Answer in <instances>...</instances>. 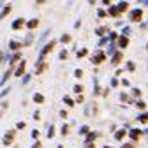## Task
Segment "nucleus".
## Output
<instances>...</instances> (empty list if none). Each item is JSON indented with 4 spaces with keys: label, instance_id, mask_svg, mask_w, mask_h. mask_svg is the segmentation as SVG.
I'll return each mask as SVG.
<instances>
[{
    "label": "nucleus",
    "instance_id": "1",
    "mask_svg": "<svg viewBox=\"0 0 148 148\" xmlns=\"http://www.w3.org/2000/svg\"><path fill=\"white\" fill-rule=\"evenodd\" d=\"M55 44H57V42H55V41H51V42H48V44H46V46L42 48V51H41V57H44V55H46V53H49V51H51V49L55 48Z\"/></svg>",
    "mask_w": 148,
    "mask_h": 148
},
{
    "label": "nucleus",
    "instance_id": "2",
    "mask_svg": "<svg viewBox=\"0 0 148 148\" xmlns=\"http://www.w3.org/2000/svg\"><path fill=\"white\" fill-rule=\"evenodd\" d=\"M141 14H143L141 9H134V11L131 12V20H132V21H139V20H141Z\"/></svg>",
    "mask_w": 148,
    "mask_h": 148
},
{
    "label": "nucleus",
    "instance_id": "3",
    "mask_svg": "<svg viewBox=\"0 0 148 148\" xmlns=\"http://www.w3.org/2000/svg\"><path fill=\"white\" fill-rule=\"evenodd\" d=\"M23 25H25V20H23V18H18V20L12 23V30H20Z\"/></svg>",
    "mask_w": 148,
    "mask_h": 148
},
{
    "label": "nucleus",
    "instance_id": "4",
    "mask_svg": "<svg viewBox=\"0 0 148 148\" xmlns=\"http://www.w3.org/2000/svg\"><path fill=\"white\" fill-rule=\"evenodd\" d=\"M104 58H106V55H104V53H97L95 57L92 58V62H94V64H102V62H104Z\"/></svg>",
    "mask_w": 148,
    "mask_h": 148
},
{
    "label": "nucleus",
    "instance_id": "5",
    "mask_svg": "<svg viewBox=\"0 0 148 148\" xmlns=\"http://www.w3.org/2000/svg\"><path fill=\"white\" fill-rule=\"evenodd\" d=\"M127 44H129V41H127V37L125 35H120L118 37V46L123 49V48H127Z\"/></svg>",
    "mask_w": 148,
    "mask_h": 148
},
{
    "label": "nucleus",
    "instance_id": "6",
    "mask_svg": "<svg viewBox=\"0 0 148 148\" xmlns=\"http://www.w3.org/2000/svg\"><path fill=\"white\" fill-rule=\"evenodd\" d=\"M12 138H14V131H11V132H7V134L4 136V145H9V143L12 141Z\"/></svg>",
    "mask_w": 148,
    "mask_h": 148
},
{
    "label": "nucleus",
    "instance_id": "7",
    "mask_svg": "<svg viewBox=\"0 0 148 148\" xmlns=\"http://www.w3.org/2000/svg\"><path fill=\"white\" fill-rule=\"evenodd\" d=\"M25 65H27L25 62H21L20 65H18V69H16V72H14V74H16V76H21V74L25 72Z\"/></svg>",
    "mask_w": 148,
    "mask_h": 148
},
{
    "label": "nucleus",
    "instance_id": "8",
    "mask_svg": "<svg viewBox=\"0 0 148 148\" xmlns=\"http://www.w3.org/2000/svg\"><path fill=\"white\" fill-rule=\"evenodd\" d=\"M9 12H11V4H9V5H5V7L2 9V12H0V20H4V18H5Z\"/></svg>",
    "mask_w": 148,
    "mask_h": 148
},
{
    "label": "nucleus",
    "instance_id": "9",
    "mask_svg": "<svg viewBox=\"0 0 148 148\" xmlns=\"http://www.w3.org/2000/svg\"><path fill=\"white\" fill-rule=\"evenodd\" d=\"M37 25H39V20H30V21L27 23V27H28L30 30H34V28H35Z\"/></svg>",
    "mask_w": 148,
    "mask_h": 148
},
{
    "label": "nucleus",
    "instance_id": "10",
    "mask_svg": "<svg viewBox=\"0 0 148 148\" xmlns=\"http://www.w3.org/2000/svg\"><path fill=\"white\" fill-rule=\"evenodd\" d=\"M125 134H127V132H125L123 129H122V131H116V132H115V138L120 141V139H123V138H125Z\"/></svg>",
    "mask_w": 148,
    "mask_h": 148
},
{
    "label": "nucleus",
    "instance_id": "11",
    "mask_svg": "<svg viewBox=\"0 0 148 148\" xmlns=\"http://www.w3.org/2000/svg\"><path fill=\"white\" fill-rule=\"evenodd\" d=\"M34 101H35L37 104H41V102H44V95H42V94H35V95H34Z\"/></svg>",
    "mask_w": 148,
    "mask_h": 148
},
{
    "label": "nucleus",
    "instance_id": "12",
    "mask_svg": "<svg viewBox=\"0 0 148 148\" xmlns=\"http://www.w3.org/2000/svg\"><path fill=\"white\" fill-rule=\"evenodd\" d=\"M118 12H120L118 5H116V7H115V5H113V7H109V14H111V16H118Z\"/></svg>",
    "mask_w": 148,
    "mask_h": 148
},
{
    "label": "nucleus",
    "instance_id": "13",
    "mask_svg": "<svg viewBox=\"0 0 148 148\" xmlns=\"http://www.w3.org/2000/svg\"><path fill=\"white\" fill-rule=\"evenodd\" d=\"M129 134H131V138H132V139H138V138H139V134H141V132H139V131H138V129H132V131H131V132H129Z\"/></svg>",
    "mask_w": 148,
    "mask_h": 148
},
{
    "label": "nucleus",
    "instance_id": "14",
    "mask_svg": "<svg viewBox=\"0 0 148 148\" xmlns=\"http://www.w3.org/2000/svg\"><path fill=\"white\" fill-rule=\"evenodd\" d=\"M95 136H97L95 132H90V134L86 136V143H88V145H92V141H94V139H95Z\"/></svg>",
    "mask_w": 148,
    "mask_h": 148
},
{
    "label": "nucleus",
    "instance_id": "15",
    "mask_svg": "<svg viewBox=\"0 0 148 148\" xmlns=\"http://www.w3.org/2000/svg\"><path fill=\"white\" fill-rule=\"evenodd\" d=\"M122 58V53H115V57H113V64H118Z\"/></svg>",
    "mask_w": 148,
    "mask_h": 148
},
{
    "label": "nucleus",
    "instance_id": "16",
    "mask_svg": "<svg viewBox=\"0 0 148 148\" xmlns=\"http://www.w3.org/2000/svg\"><path fill=\"white\" fill-rule=\"evenodd\" d=\"M127 7H129V5H127V2H122V4H118V9H120V12H122V11H127Z\"/></svg>",
    "mask_w": 148,
    "mask_h": 148
},
{
    "label": "nucleus",
    "instance_id": "17",
    "mask_svg": "<svg viewBox=\"0 0 148 148\" xmlns=\"http://www.w3.org/2000/svg\"><path fill=\"white\" fill-rule=\"evenodd\" d=\"M58 57H60V60H65V58H67V49H62Z\"/></svg>",
    "mask_w": 148,
    "mask_h": 148
},
{
    "label": "nucleus",
    "instance_id": "18",
    "mask_svg": "<svg viewBox=\"0 0 148 148\" xmlns=\"http://www.w3.org/2000/svg\"><path fill=\"white\" fill-rule=\"evenodd\" d=\"M60 41H62V42H69V41H71V35H67V34H64Z\"/></svg>",
    "mask_w": 148,
    "mask_h": 148
},
{
    "label": "nucleus",
    "instance_id": "19",
    "mask_svg": "<svg viewBox=\"0 0 148 148\" xmlns=\"http://www.w3.org/2000/svg\"><path fill=\"white\" fill-rule=\"evenodd\" d=\"M64 102H67L69 106H72V104H74V101H72L71 97H64Z\"/></svg>",
    "mask_w": 148,
    "mask_h": 148
},
{
    "label": "nucleus",
    "instance_id": "20",
    "mask_svg": "<svg viewBox=\"0 0 148 148\" xmlns=\"http://www.w3.org/2000/svg\"><path fill=\"white\" fill-rule=\"evenodd\" d=\"M16 127H18V129H25V127H27V123H25V122H18V123H16Z\"/></svg>",
    "mask_w": 148,
    "mask_h": 148
},
{
    "label": "nucleus",
    "instance_id": "21",
    "mask_svg": "<svg viewBox=\"0 0 148 148\" xmlns=\"http://www.w3.org/2000/svg\"><path fill=\"white\" fill-rule=\"evenodd\" d=\"M86 53H88L86 49H81V51H78V58H79V57H85V55H86Z\"/></svg>",
    "mask_w": 148,
    "mask_h": 148
},
{
    "label": "nucleus",
    "instance_id": "22",
    "mask_svg": "<svg viewBox=\"0 0 148 148\" xmlns=\"http://www.w3.org/2000/svg\"><path fill=\"white\" fill-rule=\"evenodd\" d=\"M11 48H12V49H18V48H20V44H18L16 41H12V42H11Z\"/></svg>",
    "mask_w": 148,
    "mask_h": 148
},
{
    "label": "nucleus",
    "instance_id": "23",
    "mask_svg": "<svg viewBox=\"0 0 148 148\" xmlns=\"http://www.w3.org/2000/svg\"><path fill=\"white\" fill-rule=\"evenodd\" d=\"M127 69H129V71H134V64L129 62V64H127Z\"/></svg>",
    "mask_w": 148,
    "mask_h": 148
},
{
    "label": "nucleus",
    "instance_id": "24",
    "mask_svg": "<svg viewBox=\"0 0 148 148\" xmlns=\"http://www.w3.org/2000/svg\"><path fill=\"white\" fill-rule=\"evenodd\" d=\"M81 90H83V86H79V85H78V86H74V92H78V94H79Z\"/></svg>",
    "mask_w": 148,
    "mask_h": 148
},
{
    "label": "nucleus",
    "instance_id": "25",
    "mask_svg": "<svg viewBox=\"0 0 148 148\" xmlns=\"http://www.w3.org/2000/svg\"><path fill=\"white\" fill-rule=\"evenodd\" d=\"M86 132H88V127H86V125L81 127V134H86Z\"/></svg>",
    "mask_w": 148,
    "mask_h": 148
},
{
    "label": "nucleus",
    "instance_id": "26",
    "mask_svg": "<svg viewBox=\"0 0 148 148\" xmlns=\"http://www.w3.org/2000/svg\"><path fill=\"white\" fill-rule=\"evenodd\" d=\"M99 16H101V18H104V16H106V11H102V9H99Z\"/></svg>",
    "mask_w": 148,
    "mask_h": 148
},
{
    "label": "nucleus",
    "instance_id": "27",
    "mask_svg": "<svg viewBox=\"0 0 148 148\" xmlns=\"http://www.w3.org/2000/svg\"><path fill=\"white\" fill-rule=\"evenodd\" d=\"M106 30H108V28H99V30H97V34H99V35H102V34H104Z\"/></svg>",
    "mask_w": 148,
    "mask_h": 148
},
{
    "label": "nucleus",
    "instance_id": "28",
    "mask_svg": "<svg viewBox=\"0 0 148 148\" xmlns=\"http://www.w3.org/2000/svg\"><path fill=\"white\" fill-rule=\"evenodd\" d=\"M139 120H141V122H148V115H145V116H139Z\"/></svg>",
    "mask_w": 148,
    "mask_h": 148
},
{
    "label": "nucleus",
    "instance_id": "29",
    "mask_svg": "<svg viewBox=\"0 0 148 148\" xmlns=\"http://www.w3.org/2000/svg\"><path fill=\"white\" fill-rule=\"evenodd\" d=\"M32 148H41V145H39V143H37V145H34Z\"/></svg>",
    "mask_w": 148,
    "mask_h": 148
},
{
    "label": "nucleus",
    "instance_id": "30",
    "mask_svg": "<svg viewBox=\"0 0 148 148\" xmlns=\"http://www.w3.org/2000/svg\"><path fill=\"white\" fill-rule=\"evenodd\" d=\"M123 148H132V145H125V146H123Z\"/></svg>",
    "mask_w": 148,
    "mask_h": 148
},
{
    "label": "nucleus",
    "instance_id": "31",
    "mask_svg": "<svg viewBox=\"0 0 148 148\" xmlns=\"http://www.w3.org/2000/svg\"><path fill=\"white\" fill-rule=\"evenodd\" d=\"M2 57H4V55H2V53H0V62H2Z\"/></svg>",
    "mask_w": 148,
    "mask_h": 148
},
{
    "label": "nucleus",
    "instance_id": "32",
    "mask_svg": "<svg viewBox=\"0 0 148 148\" xmlns=\"http://www.w3.org/2000/svg\"><path fill=\"white\" fill-rule=\"evenodd\" d=\"M104 148H111V146H104Z\"/></svg>",
    "mask_w": 148,
    "mask_h": 148
}]
</instances>
